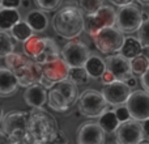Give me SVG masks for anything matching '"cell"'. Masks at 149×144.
Wrapping results in <instances>:
<instances>
[{"label":"cell","instance_id":"cell-1","mask_svg":"<svg viewBox=\"0 0 149 144\" xmlns=\"http://www.w3.org/2000/svg\"><path fill=\"white\" fill-rule=\"evenodd\" d=\"M52 28L59 37L65 39H76L85 30L84 12L77 5H65L55 13Z\"/></svg>","mask_w":149,"mask_h":144},{"label":"cell","instance_id":"cell-2","mask_svg":"<svg viewBox=\"0 0 149 144\" xmlns=\"http://www.w3.org/2000/svg\"><path fill=\"white\" fill-rule=\"evenodd\" d=\"M58 123L55 118L45 110H36L30 113L29 135L31 140L50 143L58 132Z\"/></svg>","mask_w":149,"mask_h":144},{"label":"cell","instance_id":"cell-3","mask_svg":"<svg viewBox=\"0 0 149 144\" xmlns=\"http://www.w3.org/2000/svg\"><path fill=\"white\" fill-rule=\"evenodd\" d=\"M92 41L98 51L110 57V55L120 52L126 37H124V33H122L116 26H113V28H106L101 30L97 36L92 37Z\"/></svg>","mask_w":149,"mask_h":144},{"label":"cell","instance_id":"cell-4","mask_svg":"<svg viewBox=\"0 0 149 144\" xmlns=\"http://www.w3.org/2000/svg\"><path fill=\"white\" fill-rule=\"evenodd\" d=\"M107 102L102 93L95 89H86L80 94L77 101V110L86 118H100L109 110Z\"/></svg>","mask_w":149,"mask_h":144},{"label":"cell","instance_id":"cell-5","mask_svg":"<svg viewBox=\"0 0 149 144\" xmlns=\"http://www.w3.org/2000/svg\"><path fill=\"white\" fill-rule=\"evenodd\" d=\"M116 25V10L113 5L103 4L94 15L85 16V31L90 38L97 36L101 30L106 28H113Z\"/></svg>","mask_w":149,"mask_h":144},{"label":"cell","instance_id":"cell-6","mask_svg":"<svg viewBox=\"0 0 149 144\" xmlns=\"http://www.w3.org/2000/svg\"><path fill=\"white\" fill-rule=\"evenodd\" d=\"M143 21V10L139 4H131L119 8L116 12V28L124 34L135 33L140 29Z\"/></svg>","mask_w":149,"mask_h":144},{"label":"cell","instance_id":"cell-7","mask_svg":"<svg viewBox=\"0 0 149 144\" xmlns=\"http://www.w3.org/2000/svg\"><path fill=\"white\" fill-rule=\"evenodd\" d=\"M90 55V47L80 39L68 41L62 47V58L70 66V68L85 67Z\"/></svg>","mask_w":149,"mask_h":144},{"label":"cell","instance_id":"cell-8","mask_svg":"<svg viewBox=\"0 0 149 144\" xmlns=\"http://www.w3.org/2000/svg\"><path fill=\"white\" fill-rule=\"evenodd\" d=\"M102 96L105 97L107 105L119 108L127 103L130 96L132 94V90L124 81H114L110 84H105L102 87Z\"/></svg>","mask_w":149,"mask_h":144},{"label":"cell","instance_id":"cell-9","mask_svg":"<svg viewBox=\"0 0 149 144\" xmlns=\"http://www.w3.org/2000/svg\"><path fill=\"white\" fill-rule=\"evenodd\" d=\"M126 106L134 121L145 122L149 119V93L145 90H134Z\"/></svg>","mask_w":149,"mask_h":144},{"label":"cell","instance_id":"cell-10","mask_svg":"<svg viewBox=\"0 0 149 144\" xmlns=\"http://www.w3.org/2000/svg\"><path fill=\"white\" fill-rule=\"evenodd\" d=\"M115 140L116 144H139L144 140L143 124L134 119L120 123L115 132Z\"/></svg>","mask_w":149,"mask_h":144},{"label":"cell","instance_id":"cell-11","mask_svg":"<svg viewBox=\"0 0 149 144\" xmlns=\"http://www.w3.org/2000/svg\"><path fill=\"white\" fill-rule=\"evenodd\" d=\"M105 62H106V71L110 72L118 81L126 82L127 80L134 76L131 70V60L122 57L120 54L110 55V57H107L105 59Z\"/></svg>","mask_w":149,"mask_h":144},{"label":"cell","instance_id":"cell-12","mask_svg":"<svg viewBox=\"0 0 149 144\" xmlns=\"http://www.w3.org/2000/svg\"><path fill=\"white\" fill-rule=\"evenodd\" d=\"M105 134L98 122H85L77 130V144H105Z\"/></svg>","mask_w":149,"mask_h":144},{"label":"cell","instance_id":"cell-13","mask_svg":"<svg viewBox=\"0 0 149 144\" xmlns=\"http://www.w3.org/2000/svg\"><path fill=\"white\" fill-rule=\"evenodd\" d=\"M42 72H43V79L49 80L52 84H56L68 79L70 66L63 60V58H59L50 63L42 64Z\"/></svg>","mask_w":149,"mask_h":144},{"label":"cell","instance_id":"cell-14","mask_svg":"<svg viewBox=\"0 0 149 144\" xmlns=\"http://www.w3.org/2000/svg\"><path fill=\"white\" fill-rule=\"evenodd\" d=\"M16 76L18 79V84L20 87H24V88H29L31 85H36V84H39L43 77V72H42V64L37 62H30L25 66L24 68L18 70L17 72H15Z\"/></svg>","mask_w":149,"mask_h":144},{"label":"cell","instance_id":"cell-15","mask_svg":"<svg viewBox=\"0 0 149 144\" xmlns=\"http://www.w3.org/2000/svg\"><path fill=\"white\" fill-rule=\"evenodd\" d=\"M47 97H49V90L41 84H36L26 88L24 92V101L28 106L36 109V110H42L43 106L47 103Z\"/></svg>","mask_w":149,"mask_h":144},{"label":"cell","instance_id":"cell-16","mask_svg":"<svg viewBox=\"0 0 149 144\" xmlns=\"http://www.w3.org/2000/svg\"><path fill=\"white\" fill-rule=\"evenodd\" d=\"M18 88L20 84L15 72L7 67H0V97H10L17 92Z\"/></svg>","mask_w":149,"mask_h":144},{"label":"cell","instance_id":"cell-17","mask_svg":"<svg viewBox=\"0 0 149 144\" xmlns=\"http://www.w3.org/2000/svg\"><path fill=\"white\" fill-rule=\"evenodd\" d=\"M47 45V38L46 37H38L33 36L31 38H29L25 43L22 45L24 54L33 62H37L38 58L43 54V51L46 50Z\"/></svg>","mask_w":149,"mask_h":144},{"label":"cell","instance_id":"cell-18","mask_svg":"<svg viewBox=\"0 0 149 144\" xmlns=\"http://www.w3.org/2000/svg\"><path fill=\"white\" fill-rule=\"evenodd\" d=\"M25 21L28 22V25L33 29V31L37 33H42L47 29L49 26V18H47L46 13L41 9H33L26 15Z\"/></svg>","mask_w":149,"mask_h":144},{"label":"cell","instance_id":"cell-19","mask_svg":"<svg viewBox=\"0 0 149 144\" xmlns=\"http://www.w3.org/2000/svg\"><path fill=\"white\" fill-rule=\"evenodd\" d=\"M47 105H49L50 109H52L54 111H58V113H65V111H68L71 109V105L67 101V98L55 88H51L49 90Z\"/></svg>","mask_w":149,"mask_h":144},{"label":"cell","instance_id":"cell-20","mask_svg":"<svg viewBox=\"0 0 149 144\" xmlns=\"http://www.w3.org/2000/svg\"><path fill=\"white\" fill-rule=\"evenodd\" d=\"M143 50H144V47L141 46V43H140V41L137 38H135V37H126L124 45L119 54L122 57L127 58L128 60H132L136 57H139V55H143Z\"/></svg>","mask_w":149,"mask_h":144},{"label":"cell","instance_id":"cell-21","mask_svg":"<svg viewBox=\"0 0 149 144\" xmlns=\"http://www.w3.org/2000/svg\"><path fill=\"white\" fill-rule=\"evenodd\" d=\"M98 124L101 126V129L106 132V134H115L116 130L120 126L118 117L115 114V110L109 109L106 113H103L102 115L98 118Z\"/></svg>","mask_w":149,"mask_h":144},{"label":"cell","instance_id":"cell-22","mask_svg":"<svg viewBox=\"0 0 149 144\" xmlns=\"http://www.w3.org/2000/svg\"><path fill=\"white\" fill-rule=\"evenodd\" d=\"M21 21V15L17 9H8L1 8L0 9V30L8 31Z\"/></svg>","mask_w":149,"mask_h":144},{"label":"cell","instance_id":"cell-23","mask_svg":"<svg viewBox=\"0 0 149 144\" xmlns=\"http://www.w3.org/2000/svg\"><path fill=\"white\" fill-rule=\"evenodd\" d=\"M85 70L89 73L90 79H101L106 72V62L98 55H90L85 64Z\"/></svg>","mask_w":149,"mask_h":144},{"label":"cell","instance_id":"cell-24","mask_svg":"<svg viewBox=\"0 0 149 144\" xmlns=\"http://www.w3.org/2000/svg\"><path fill=\"white\" fill-rule=\"evenodd\" d=\"M56 90H59L60 93H62L63 96H64L65 98H67V101L70 102V105L72 106L73 103H76L77 101H79V89H77V85L73 84L72 81H70V80H64V81H60V82H56V84H54V87Z\"/></svg>","mask_w":149,"mask_h":144},{"label":"cell","instance_id":"cell-25","mask_svg":"<svg viewBox=\"0 0 149 144\" xmlns=\"http://www.w3.org/2000/svg\"><path fill=\"white\" fill-rule=\"evenodd\" d=\"M9 33H10V36L13 37L15 41L22 42V43H25L29 38H31V37L34 36L33 29L28 25L26 21H20L18 24H16L9 30Z\"/></svg>","mask_w":149,"mask_h":144},{"label":"cell","instance_id":"cell-26","mask_svg":"<svg viewBox=\"0 0 149 144\" xmlns=\"http://www.w3.org/2000/svg\"><path fill=\"white\" fill-rule=\"evenodd\" d=\"M4 60H5L7 68L13 72H17L18 70L24 68L30 62V59H29L25 54H20V52H12V54L8 55Z\"/></svg>","mask_w":149,"mask_h":144},{"label":"cell","instance_id":"cell-27","mask_svg":"<svg viewBox=\"0 0 149 144\" xmlns=\"http://www.w3.org/2000/svg\"><path fill=\"white\" fill-rule=\"evenodd\" d=\"M15 52V39L8 31L0 30V58H7Z\"/></svg>","mask_w":149,"mask_h":144},{"label":"cell","instance_id":"cell-28","mask_svg":"<svg viewBox=\"0 0 149 144\" xmlns=\"http://www.w3.org/2000/svg\"><path fill=\"white\" fill-rule=\"evenodd\" d=\"M68 80L79 87V85L88 84L90 80V76L86 72V70H85V67H73V68H70Z\"/></svg>","mask_w":149,"mask_h":144},{"label":"cell","instance_id":"cell-29","mask_svg":"<svg viewBox=\"0 0 149 144\" xmlns=\"http://www.w3.org/2000/svg\"><path fill=\"white\" fill-rule=\"evenodd\" d=\"M149 68V58L147 55H139L131 60V70L135 76H143Z\"/></svg>","mask_w":149,"mask_h":144},{"label":"cell","instance_id":"cell-30","mask_svg":"<svg viewBox=\"0 0 149 144\" xmlns=\"http://www.w3.org/2000/svg\"><path fill=\"white\" fill-rule=\"evenodd\" d=\"M103 5V0H77V7L86 16L94 15Z\"/></svg>","mask_w":149,"mask_h":144},{"label":"cell","instance_id":"cell-31","mask_svg":"<svg viewBox=\"0 0 149 144\" xmlns=\"http://www.w3.org/2000/svg\"><path fill=\"white\" fill-rule=\"evenodd\" d=\"M37 8L43 12H52L60 7L62 0H34Z\"/></svg>","mask_w":149,"mask_h":144},{"label":"cell","instance_id":"cell-32","mask_svg":"<svg viewBox=\"0 0 149 144\" xmlns=\"http://www.w3.org/2000/svg\"><path fill=\"white\" fill-rule=\"evenodd\" d=\"M137 39L144 49H149V20L144 21L137 30Z\"/></svg>","mask_w":149,"mask_h":144},{"label":"cell","instance_id":"cell-33","mask_svg":"<svg viewBox=\"0 0 149 144\" xmlns=\"http://www.w3.org/2000/svg\"><path fill=\"white\" fill-rule=\"evenodd\" d=\"M115 114H116V117H118V119H119L120 123H126V122H128V121H131L132 119L131 114H130V111H128V109H127L126 105L116 108L115 109Z\"/></svg>","mask_w":149,"mask_h":144},{"label":"cell","instance_id":"cell-34","mask_svg":"<svg viewBox=\"0 0 149 144\" xmlns=\"http://www.w3.org/2000/svg\"><path fill=\"white\" fill-rule=\"evenodd\" d=\"M50 144H68V138L65 135V132L63 130H58V132L55 134V136L52 138V140Z\"/></svg>","mask_w":149,"mask_h":144},{"label":"cell","instance_id":"cell-35","mask_svg":"<svg viewBox=\"0 0 149 144\" xmlns=\"http://www.w3.org/2000/svg\"><path fill=\"white\" fill-rule=\"evenodd\" d=\"M22 0H3V8H8V9H17L21 5Z\"/></svg>","mask_w":149,"mask_h":144},{"label":"cell","instance_id":"cell-36","mask_svg":"<svg viewBox=\"0 0 149 144\" xmlns=\"http://www.w3.org/2000/svg\"><path fill=\"white\" fill-rule=\"evenodd\" d=\"M140 82H141L143 90H145L147 93H149V68L143 76H140Z\"/></svg>","mask_w":149,"mask_h":144},{"label":"cell","instance_id":"cell-37","mask_svg":"<svg viewBox=\"0 0 149 144\" xmlns=\"http://www.w3.org/2000/svg\"><path fill=\"white\" fill-rule=\"evenodd\" d=\"M109 1L113 5L119 7V8H123V7H127V5L134 4V0H109Z\"/></svg>","mask_w":149,"mask_h":144},{"label":"cell","instance_id":"cell-38","mask_svg":"<svg viewBox=\"0 0 149 144\" xmlns=\"http://www.w3.org/2000/svg\"><path fill=\"white\" fill-rule=\"evenodd\" d=\"M101 80H102V84H103V85H105V84H110V82L116 81V80H115V77H114L113 75H111L109 71H106L105 73H103V76L101 77Z\"/></svg>","mask_w":149,"mask_h":144},{"label":"cell","instance_id":"cell-39","mask_svg":"<svg viewBox=\"0 0 149 144\" xmlns=\"http://www.w3.org/2000/svg\"><path fill=\"white\" fill-rule=\"evenodd\" d=\"M0 144H10L9 138L7 136V134H5L3 130H0Z\"/></svg>","mask_w":149,"mask_h":144},{"label":"cell","instance_id":"cell-40","mask_svg":"<svg viewBox=\"0 0 149 144\" xmlns=\"http://www.w3.org/2000/svg\"><path fill=\"white\" fill-rule=\"evenodd\" d=\"M126 84L128 85V87L131 88V89H132V88H135V87H136V84H137V80H136V77H135V76H132L131 79H128V80H127V81H126Z\"/></svg>","mask_w":149,"mask_h":144},{"label":"cell","instance_id":"cell-41","mask_svg":"<svg viewBox=\"0 0 149 144\" xmlns=\"http://www.w3.org/2000/svg\"><path fill=\"white\" fill-rule=\"evenodd\" d=\"M143 131H144V136L149 138V119L143 122Z\"/></svg>","mask_w":149,"mask_h":144},{"label":"cell","instance_id":"cell-42","mask_svg":"<svg viewBox=\"0 0 149 144\" xmlns=\"http://www.w3.org/2000/svg\"><path fill=\"white\" fill-rule=\"evenodd\" d=\"M4 115H5V114H4V110H3V106L0 105V124L3 123V119H4Z\"/></svg>","mask_w":149,"mask_h":144},{"label":"cell","instance_id":"cell-43","mask_svg":"<svg viewBox=\"0 0 149 144\" xmlns=\"http://www.w3.org/2000/svg\"><path fill=\"white\" fill-rule=\"evenodd\" d=\"M29 4H30L29 0H22V3H21V5H22L24 8H29Z\"/></svg>","mask_w":149,"mask_h":144},{"label":"cell","instance_id":"cell-44","mask_svg":"<svg viewBox=\"0 0 149 144\" xmlns=\"http://www.w3.org/2000/svg\"><path fill=\"white\" fill-rule=\"evenodd\" d=\"M137 3H140L141 5H149V0H137Z\"/></svg>","mask_w":149,"mask_h":144},{"label":"cell","instance_id":"cell-45","mask_svg":"<svg viewBox=\"0 0 149 144\" xmlns=\"http://www.w3.org/2000/svg\"><path fill=\"white\" fill-rule=\"evenodd\" d=\"M30 144H50V143H47V142H37V140H31V143Z\"/></svg>","mask_w":149,"mask_h":144},{"label":"cell","instance_id":"cell-46","mask_svg":"<svg viewBox=\"0 0 149 144\" xmlns=\"http://www.w3.org/2000/svg\"><path fill=\"white\" fill-rule=\"evenodd\" d=\"M139 144H149V139H144L143 142H140Z\"/></svg>","mask_w":149,"mask_h":144},{"label":"cell","instance_id":"cell-47","mask_svg":"<svg viewBox=\"0 0 149 144\" xmlns=\"http://www.w3.org/2000/svg\"><path fill=\"white\" fill-rule=\"evenodd\" d=\"M3 8V0H0V9Z\"/></svg>","mask_w":149,"mask_h":144}]
</instances>
